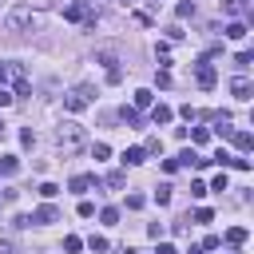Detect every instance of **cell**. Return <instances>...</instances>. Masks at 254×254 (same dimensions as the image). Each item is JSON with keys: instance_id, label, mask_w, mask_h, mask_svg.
<instances>
[{"instance_id": "1", "label": "cell", "mask_w": 254, "mask_h": 254, "mask_svg": "<svg viewBox=\"0 0 254 254\" xmlns=\"http://www.w3.org/2000/svg\"><path fill=\"white\" fill-rule=\"evenodd\" d=\"M83 143H87V131H83L75 119H67V123H60V127H56V147L64 151V159H67V155H75V151H83Z\"/></svg>"}, {"instance_id": "2", "label": "cell", "mask_w": 254, "mask_h": 254, "mask_svg": "<svg viewBox=\"0 0 254 254\" xmlns=\"http://www.w3.org/2000/svg\"><path fill=\"white\" fill-rule=\"evenodd\" d=\"M36 24V12H32V4H16L8 16H4V28L8 32H28Z\"/></svg>"}, {"instance_id": "3", "label": "cell", "mask_w": 254, "mask_h": 254, "mask_svg": "<svg viewBox=\"0 0 254 254\" xmlns=\"http://www.w3.org/2000/svg\"><path fill=\"white\" fill-rule=\"evenodd\" d=\"M64 107H67V111H83V107H91V87L83 83V87L67 91V95H64Z\"/></svg>"}, {"instance_id": "4", "label": "cell", "mask_w": 254, "mask_h": 254, "mask_svg": "<svg viewBox=\"0 0 254 254\" xmlns=\"http://www.w3.org/2000/svg\"><path fill=\"white\" fill-rule=\"evenodd\" d=\"M64 16H67V20H83V24H95V8H91L87 0H75V4H67V8H64Z\"/></svg>"}, {"instance_id": "5", "label": "cell", "mask_w": 254, "mask_h": 254, "mask_svg": "<svg viewBox=\"0 0 254 254\" xmlns=\"http://www.w3.org/2000/svg\"><path fill=\"white\" fill-rule=\"evenodd\" d=\"M194 79H198V87H206V91H210V87L218 83V71H214L206 60H198V64H194Z\"/></svg>"}, {"instance_id": "6", "label": "cell", "mask_w": 254, "mask_h": 254, "mask_svg": "<svg viewBox=\"0 0 254 254\" xmlns=\"http://www.w3.org/2000/svg\"><path fill=\"white\" fill-rule=\"evenodd\" d=\"M230 91H234V99H250L254 95V83L246 75H238V79H230Z\"/></svg>"}, {"instance_id": "7", "label": "cell", "mask_w": 254, "mask_h": 254, "mask_svg": "<svg viewBox=\"0 0 254 254\" xmlns=\"http://www.w3.org/2000/svg\"><path fill=\"white\" fill-rule=\"evenodd\" d=\"M32 222H60V210H56L52 202H44V206L32 214Z\"/></svg>"}, {"instance_id": "8", "label": "cell", "mask_w": 254, "mask_h": 254, "mask_svg": "<svg viewBox=\"0 0 254 254\" xmlns=\"http://www.w3.org/2000/svg\"><path fill=\"white\" fill-rule=\"evenodd\" d=\"M143 159H147V151H143V147H127V151H123V167H139Z\"/></svg>"}, {"instance_id": "9", "label": "cell", "mask_w": 254, "mask_h": 254, "mask_svg": "<svg viewBox=\"0 0 254 254\" xmlns=\"http://www.w3.org/2000/svg\"><path fill=\"white\" fill-rule=\"evenodd\" d=\"M151 119L155 123H171V107L167 103H151Z\"/></svg>"}, {"instance_id": "10", "label": "cell", "mask_w": 254, "mask_h": 254, "mask_svg": "<svg viewBox=\"0 0 254 254\" xmlns=\"http://www.w3.org/2000/svg\"><path fill=\"white\" fill-rule=\"evenodd\" d=\"M151 103H155V95H151L147 87H139V91H135V111H143V107H151Z\"/></svg>"}, {"instance_id": "11", "label": "cell", "mask_w": 254, "mask_h": 254, "mask_svg": "<svg viewBox=\"0 0 254 254\" xmlns=\"http://www.w3.org/2000/svg\"><path fill=\"white\" fill-rule=\"evenodd\" d=\"M91 183H95V175H75V179H71V190H75V194H83Z\"/></svg>"}, {"instance_id": "12", "label": "cell", "mask_w": 254, "mask_h": 254, "mask_svg": "<svg viewBox=\"0 0 254 254\" xmlns=\"http://www.w3.org/2000/svg\"><path fill=\"white\" fill-rule=\"evenodd\" d=\"M234 135V143H238V151H250L254 147V139H250V131H230Z\"/></svg>"}, {"instance_id": "13", "label": "cell", "mask_w": 254, "mask_h": 254, "mask_svg": "<svg viewBox=\"0 0 254 254\" xmlns=\"http://www.w3.org/2000/svg\"><path fill=\"white\" fill-rule=\"evenodd\" d=\"M226 242H230V246H242V242H246V230H242V226H230V230H226Z\"/></svg>"}, {"instance_id": "14", "label": "cell", "mask_w": 254, "mask_h": 254, "mask_svg": "<svg viewBox=\"0 0 254 254\" xmlns=\"http://www.w3.org/2000/svg\"><path fill=\"white\" fill-rule=\"evenodd\" d=\"M16 155H0V175H16Z\"/></svg>"}, {"instance_id": "15", "label": "cell", "mask_w": 254, "mask_h": 254, "mask_svg": "<svg viewBox=\"0 0 254 254\" xmlns=\"http://www.w3.org/2000/svg\"><path fill=\"white\" fill-rule=\"evenodd\" d=\"M226 36H230V40H242V36H246V24H242V20L226 24Z\"/></svg>"}, {"instance_id": "16", "label": "cell", "mask_w": 254, "mask_h": 254, "mask_svg": "<svg viewBox=\"0 0 254 254\" xmlns=\"http://www.w3.org/2000/svg\"><path fill=\"white\" fill-rule=\"evenodd\" d=\"M119 119H123L127 127H139V111H135V107H123V111H119Z\"/></svg>"}, {"instance_id": "17", "label": "cell", "mask_w": 254, "mask_h": 254, "mask_svg": "<svg viewBox=\"0 0 254 254\" xmlns=\"http://www.w3.org/2000/svg\"><path fill=\"white\" fill-rule=\"evenodd\" d=\"M103 183H107V187H111V190H119V187H123V183H127V175H123V171H111V175H107V179H103Z\"/></svg>"}, {"instance_id": "18", "label": "cell", "mask_w": 254, "mask_h": 254, "mask_svg": "<svg viewBox=\"0 0 254 254\" xmlns=\"http://www.w3.org/2000/svg\"><path fill=\"white\" fill-rule=\"evenodd\" d=\"M99 218H103L107 226H115V222H119V210H115V206H103V214H99Z\"/></svg>"}, {"instance_id": "19", "label": "cell", "mask_w": 254, "mask_h": 254, "mask_svg": "<svg viewBox=\"0 0 254 254\" xmlns=\"http://www.w3.org/2000/svg\"><path fill=\"white\" fill-rule=\"evenodd\" d=\"M206 190H230V183H226V175H214V183H210Z\"/></svg>"}, {"instance_id": "20", "label": "cell", "mask_w": 254, "mask_h": 254, "mask_svg": "<svg viewBox=\"0 0 254 254\" xmlns=\"http://www.w3.org/2000/svg\"><path fill=\"white\" fill-rule=\"evenodd\" d=\"M210 218H214L210 206H198V210H194V222H210Z\"/></svg>"}, {"instance_id": "21", "label": "cell", "mask_w": 254, "mask_h": 254, "mask_svg": "<svg viewBox=\"0 0 254 254\" xmlns=\"http://www.w3.org/2000/svg\"><path fill=\"white\" fill-rule=\"evenodd\" d=\"M79 246H83V242H79V238H75V234H67V238H64V250H67V254H75V250H79Z\"/></svg>"}, {"instance_id": "22", "label": "cell", "mask_w": 254, "mask_h": 254, "mask_svg": "<svg viewBox=\"0 0 254 254\" xmlns=\"http://www.w3.org/2000/svg\"><path fill=\"white\" fill-rule=\"evenodd\" d=\"M234 64H238V67H250V64H254V52H238V60H234Z\"/></svg>"}, {"instance_id": "23", "label": "cell", "mask_w": 254, "mask_h": 254, "mask_svg": "<svg viewBox=\"0 0 254 254\" xmlns=\"http://www.w3.org/2000/svg\"><path fill=\"white\" fill-rule=\"evenodd\" d=\"M91 155H95V159H107V155H111V147H107V143H95V147H91Z\"/></svg>"}, {"instance_id": "24", "label": "cell", "mask_w": 254, "mask_h": 254, "mask_svg": "<svg viewBox=\"0 0 254 254\" xmlns=\"http://www.w3.org/2000/svg\"><path fill=\"white\" fill-rule=\"evenodd\" d=\"M56 190H60L56 183H40V194H44V198H56Z\"/></svg>"}, {"instance_id": "25", "label": "cell", "mask_w": 254, "mask_h": 254, "mask_svg": "<svg viewBox=\"0 0 254 254\" xmlns=\"http://www.w3.org/2000/svg\"><path fill=\"white\" fill-rule=\"evenodd\" d=\"M155 198H159V206H167V202H171V187H159V190H155Z\"/></svg>"}, {"instance_id": "26", "label": "cell", "mask_w": 254, "mask_h": 254, "mask_svg": "<svg viewBox=\"0 0 254 254\" xmlns=\"http://www.w3.org/2000/svg\"><path fill=\"white\" fill-rule=\"evenodd\" d=\"M87 246H91V250H95V254H103V250H107V238H99V234H95V238H91V242H87Z\"/></svg>"}, {"instance_id": "27", "label": "cell", "mask_w": 254, "mask_h": 254, "mask_svg": "<svg viewBox=\"0 0 254 254\" xmlns=\"http://www.w3.org/2000/svg\"><path fill=\"white\" fill-rule=\"evenodd\" d=\"M179 16H183V20H187V16H194V4H190V0H183V4H179Z\"/></svg>"}, {"instance_id": "28", "label": "cell", "mask_w": 254, "mask_h": 254, "mask_svg": "<svg viewBox=\"0 0 254 254\" xmlns=\"http://www.w3.org/2000/svg\"><path fill=\"white\" fill-rule=\"evenodd\" d=\"M20 143H24V147H32V143H36V135H32V127H24V131H20Z\"/></svg>"}, {"instance_id": "29", "label": "cell", "mask_w": 254, "mask_h": 254, "mask_svg": "<svg viewBox=\"0 0 254 254\" xmlns=\"http://www.w3.org/2000/svg\"><path fill=\"white\" fill-rule=\"evenodd\" d=\"M143 206V194H127V210H139Z\"/></svg>"}, {"instance_id": "30", "label": "cell", "mask_w": 254, "mask_h": 254, "mask_svg": "<svg viewBox=\"0 0 254 254\" xmlns=\"http://www.w3.org/2000/svg\"><path fill=\"white\" fill-rule=\"evenodd\" d=\"M91 214H95V206H91V202L83 198V202H79V218H91Z\"/></svg>"}, {"instance_id": "31", "label": "cell", "mask_w": 254, "mask_h": 254, "mask_svg": "<svg viewBox=\"0 0 254 254\" xmlns=\"http://www.w3.org/2000/svg\"><path fill=\"white\" fill-rule=\"evenodd\" d=\"M12 99H16V95H8V91H4V87H0V107H8V103H12Z\"/></svg>"}, {"instance_id": "32", "label": "cell", "mask_w": 254, "mask_h": 254, "mask_svg": "<svg viewBox=\"0 0 254 254\" xmlns=\"http://www.w3.org/2000/svg\"><path fill=\"white\" fill-rule=\"evenodd\" d=\"M159 254H175V246L171 242H159Z\"/></svg>"}, {"instance_id": "33", "label": "cell", "mask_w": 254, "mask_h": 254, "mask_svg": "<svg viewBox=\"0 0 254 254\" xmlns=\"http://www.w3.org/2000/svg\"><path fill=\"white\" fill-rule=\"evenodd\" d=\"M4 79H8V64H0V87H4Z\"/></svg>"}, {"instance_id": "34", "label": "cell", "mask_w": 254, "mask_h": 254, "mask_svg": "<svg viewBox=\"0 0 254 254\" xmlns=\"http://www.w3.org/2000/svg\"><path fill=\"white\" fill-rule=\"evenodd\" d=\"M0 135H4V119H0Z\"/></svg>"}, {"instance_id": "35", "label": "cell", "mask_w": 254, "mask_h": 254, "mask_svg": "<svg viewBox=\"0 0 254 254\" xmlns=\"http://www.w3.org/2000/svg\"><path fill=\"white\" fill-rule=\"evenodd\" d=\"M190 254H202V250H190Z\"/></svg>"}]
</instances>
